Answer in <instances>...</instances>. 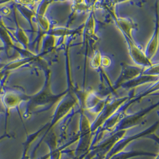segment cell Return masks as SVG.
<instances>
[{
    "label": "cell",
    "mask_w": 159,
    "mask_h": 159,
    "mask_svg": "<svg viewBox=\"0 0 159 159\" xmlns=\"http://www.w3.org/2000/svg\"><path fill=\"white\" fill-rule=\"evenodd\" d=\"M110 65V60L107 57L104 56L101 58V65L104 67H107Z\"/></svg>",
    "instance_id": "11"
},
{
    "label": "cell",
    "mask_w": 159,
    "mask_h": 159,
    "mask_svg": "<svg viewBox=\"0 0 159 159\" xmlns=\"http://www.w3.org/2000/svg\"><path fill=\"white\" fill-rule=\"evenodd\" d=\"M101 58H102V56H101V53L98 51L96 52L95 54L94 55L91 62V65L93 68L97 69L101 66Z\"/></svg>",
    "instance_id": "10"
},
{
    "label": "cell",
    "mask_w": 159,
    "mask_h": 159,
    "mask_svg": "<svg viewBox=\"0 0 159 159\" xmlns=\"http://www.w3.org/2000/svg\"><path fill=\"white\" fill-rule=\"evenodd\" d=\"M29 96L19 90L7 89L1 96V101L8 115L10 110L17 109L22 102L28 101Z\"/></svg>",
    "instance_id": "2"
},
{
    "label": "cell",
    "mask_w": 159,
    "mask_h": 159,
    "mask_svg": "<svg viewBox=\"0 0 159 159\" xmlns=\"http://www.w3.org/2000/svg\"><path fill=\"white\" fill-rule=\"evenodd\" d=\"M143 72V70L139 67L126 65L123 66L122 72L119 79L117 80V85H120V84L126 83V82L132 80L138 77Z\"/></svg>",
    "instance_id": "5"
},
{
    "label": "cell",
    "mask_w": 159,
    "mask_h": 159,
    "mask_svg": "<svg viewBox=\"0 0 159 159\" xmlns=\"http://www.w3.org/2000/svg\"><path fill=\"white\" fill-rule=\"evenodd\" d=\"M36 58L35 56L27 57V58H22L20 60H16L13 61L7 65L4 66L2 68L0 69V73H5L10 71H13L18 68H20L23 66L26 65V64L29 63L30 62L33 61Z\"/></svg>",
    "instance_id": "7"
},
{
    "label": "cell",
    "mask_w": 159,
    "mask_h": 159,
    "mask_svg": "<svg viewBox=\"0 0 159 159\" xmlns=\"http://www.w3.org/2000/svg\"><path fill=\"white\" fill-rule=\"evenodd\" d=\"M13 10H14L16 24L17 26V29L14 34L15 39L16 41H17L18 43H19L22 45L23 48H25V50H27L28 44H29V38L27 36L26 34L25 33V30L22 28H21V26L19 24V22L17 20V16L16 15V7L13 8Z\"/></svg>",
    "instance_id": "6"
},
{
    "label": "cell",
    "mask_w": 159,
    "mask_h": 159,
    "mask_svg": "<svg viewBox=\"0 0 159 159\" xmlns=\"http://www.w3.org/2000/svg\"><path fill=\"white\" fill-rule=\"evenodd\" d=\"M3 50H4V47H0V53H1V51H2Z\"/></svg>",
    "instance_id": "12"
},
{
    "label": "cell",
    "mask_w": 159,
    "mask_h": 159,
    "mask_svg": "<svg viewBox=\"0 0 159 159\" xmlns=\"http://www.w3.org/2000/svg\"><path fill=\"white\" fill-rule=\"evenodd\" d=\"M126 100L127 98L116 100L107 104L106 107L104 106L98 119L94 122V125L91 126V131L96 129L97 128L100 126L101 124L106 122L113 115H115L116 110L119 108L121 104H122L124 101H126Z\"/></svg>",
    "instance_id": "3"
},
{
    "label": "cell",
    "mask_w": 159,
    "mask_h": 159,
    "mask_svg": "<svg viewBox=\"0 0 159 159\" xmlns=\"http://www.w3.org/2000/svg\"><path fill=\"white\" fill-rule=\"evenodd\" d=\"M62 96V95H55L52 94L50 89L48 81H47L42 90L33 96H29L26 113L29 115L33 110L39 107L51 105L56 101H58Z\"/></svg>",
    "instance_id": "1"
},
{
    "label": "cell",
    "mask_w": 159,
    "mask_h": 159,
    "mask_svg": "<svg viewBox=\"0 0 159 159\" xmlns=\"http://www.w3.org/2000/svg\"><path fill=\"white\" fill-rule=\"evenodd\" d=\"M116 21L120 29H121L123 34L125 36L129 38L131 40L132 39L131 35V30L135 28V25L130 20L126 19H116Z\"/></svg>",
    "instance_id": "9"
},
{
    "label": "cell",
    "mask_w": 159,
    "mask_h": 159,
    "mask_svg": "<svg viewBox=\"0 0 159 159\" xmlns=\"http://www.w3.org/2000/svg\"><path fill=\"white\" fill-rule=\"evenodd\" d=\"M128 43L130 57L138 65L151 67L152 64L149 59L147 58L144 52L138 47L134 40H131L129 38L125 36Z\"/></svg>",
    "instance_id": "4"
},
{
    "label": "cell",
    "mask_w": 159,
    "mask_h": 159,
    "mask_svg": "<svg viewBox=\"0 0 159 159\" xmlns=\"http://www.w3.org/2000/svg\"><path fill=\"white\" fill-rule=\"evenodd\" d=\"M157 24L158 23H157L156 28L154 31V33L152 36L150 42L148 43L145 52H144L147 58L149 59L150 60L155 55L158 47V25Z\"/></svg>",
    "instance_id": "8"
}]
</instances>
